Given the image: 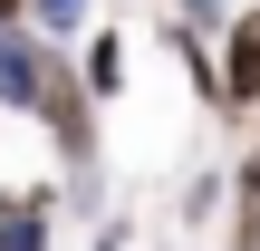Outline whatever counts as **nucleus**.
<instances>
[{
	"label": "nucleus",
	"mask_w": 260,
	"mask_h": 251,
	"mask_svg": "<svg viewBox=\"0 0 260 251\" xmlns=\"http://www.w3.org/2000/svg\"><path fill=\"white\" fill-rule=\"evenodd\" d=\"M241 203H251V232H260V155L241 164Z\"/></svg>",
	"instance_id": "obj_4"
},
{
	"label": "nucleus",
	"mask_w": 260,
	"mask_h": 251,
	"mask_svg": "<svg viewBox=\"0 0 260 251\" xmlns=\"http://www.w3.org/2000/svg\"><path fill=\"white\" fill-rule=\"evenodd\" d=\"M222 106H260V0L222 29Z\"/></svg>",
	"instance_id": "obj_1"
},
{
	"label": "nucleus",
	"mask_w": 260,
	"mask_h": 251,
	"mask_svg": "<svg viewBox=\"0 0 260 251\" xmlns=\"http://www.w3.org/2000/svg\"><path fill=\"white\" fill-rule=\"evenodd\" d=\"M87 87H96V97H116V87H125V48H116V39H96V48H87Z\"/></svg>",
	"instance_id": "obj_2"
},
{
	"label": "nucleus",
	"mask_w": 260,
	"mask_h": 251,
	"mask_svg": "<svg viewBox=\"0 0 260 251\" xmlns=\"http://www.w3.org/2000/svg\"><path fill=\"white\" fill-rule=\"evenodd\" d=\"M39 242H48L39 203H10V222H0V251H39Z\"/></svg>",
	"instance_id": "obj_3"
},
{
	"label": "nucleus",
	"mask_w": 260,
	"mask_h": 251,
	"mask_svg": "<svg viewBox=\"0 0 260 251\" xmlns=\"http://www.w3.org/2000/svg\"><path fill=\"white\" fill-rule=\"evenodd\" d=\"M10 10H19V0H0V19H10Z\"/></svg>",
	"instance_id": "obj_5"
}]
</instances>
